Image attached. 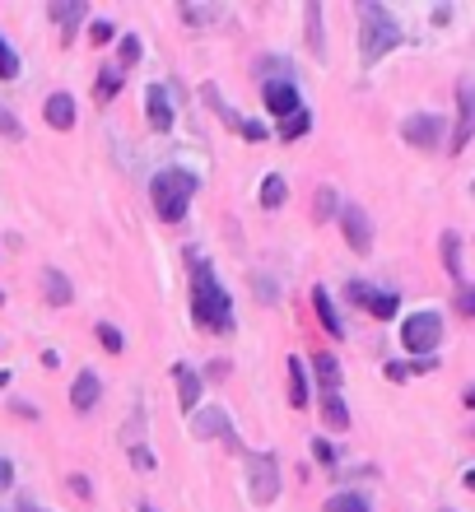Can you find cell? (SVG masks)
<instances>
[{"mask_svg":"<svg viewBox=\"0 0 475 512\" xmlns=\"http://www.w3.org/2000/svg\"><path fill=\"white\" fill-rule=\"evenodd\" d=\"M98 396H103V382H98V373H75V382H70V410H80V415H89L98 405Z\"/></svg>","mask_w":475,"mask_h":512,"instance_id":"7c38bea8","label":"cell"},{"mask_svg":"<svg viewBox=\"0 0 475 512\" xmlns=\"http://www.w3.org/2000/svg\"><path fill=\"white\" fill-rule=\"evenodd\" d=\"M191 196H196V173H187V168H163L150 182V201L159 210V219H168V224L187 219Z\"/></svg>","mask_w":475,"mask_h":512,"instance_id":"3957f363","label":"cell"},{"mask_svg":"<svg viewBox=\"0 0 475 512\" xmlns=\"http://www.w3.org/2000/svg\"><path fill=\"white\" fill-rule=\"evenodd\" d=\"M0 303H5V294H0Z\"/></svg>","mask_w":475,"mask_h":512,"instance_id":"ee69618b","label":"cell"},{"mask_svg":"<svg viewBox=\"0 0 475 512\" xmlns=\"http://www.w3.org/2000/svg\"><path fill=\"white\" fill-rule=\"evenodd\" d=\"M173 382H177V405L187 410V415H196V405H201V373L187 364L173 368Z\"/></svg>","mask_w":475,"mask_h":512,"instance_id":"4fadbf2b","label":"cell"},{"mask_svg":"<svg viewBox=\"0 0 475 512\" xmlns=\"http://www.w3.org/2000/svg\"><path fill=\"white\" fill-rule=\"evenodd\" d=\"M42 294H47V303H52V308L75 303V289H70V280L56 266H42Z\"/></svg>","mask_w":475,"mask_h":512,"instance_id":"2e32d148","label":"cell"},{"mask_svg":"<svg viewBox=\"0 0 475 512\" xmlns=\"http://www.w3.org/2000/svg\"><path fill=\"white\" fill-rule=\"evenodd\" d=\"M0 135H10V140H19V135H24V126L10 117V108H0Z\"/></svg>","mask_w":475,"mask_h":512,"instance_id":"e575fe53","label":"cell"},{"mask_svg":"<svg viewBox=\"0 0 475 512\" xmlns=\"http://www.w3.org/2000/svg\"><path fill=\"white\" fill-rule=\"evenodd\" d=\"M396 42H401L396 19L382 10L378 0H364V5H359V56H364V66H378Z\"/></svg>","mask_w":475,"mask_h":512,"instance_id":"7a4b0ae2","label":"cell"},{"mask_svg":"<svg viewBox=\"0 0 475 512\" xmlns=\"http://www.w3.org/2000/svg\"><path fill=\"white\" fill-rule=\"evenodd\" d=\"M89 42H98V47H103V42H112V24H108V19H94V24H89Z\"/></svg>","mask_w":475,"mask_h":512,"instance_id":"d6a6232c","label":"cell"},{"mask_svg":"<svg viewBox=\"0 0 475 512\" xmlns=\"http://www.w3.org/2000/svg\"><path fill=\"white\" fill-rule=\"evenodd\" d=\"M42 117H47V126H52V131H70V126H75V98H70V94H52L47 103H42Z\"/></svg>","mask_w":475,"mask_h":512,"instance_id":"9a60e30c","label":"cell"},{"mask_svg":"<svg viewBox=\"0 0 475 512\" xmlns=\"http://www.w3.org/2000/svg\"><path fill=\"white\" fill-rule=\"evenodd\" d=\"M308 126H313V117H308V112H294V117H285V126H280V135H285V140H299V135H308Z\"/></svg>","mask_w":475,"mask_h":512,"instance_id":"f546056e","label":"cell"},{"mask_svg":"<svg viewBox=\"0 0 475 512\" xmlns=\"http://www.w3.org/2000/svg\"><path fill=\"white\" fill-rule=\"evenodd\" d=\"M350 298H354V303H359V308H364V312H373V317H382V322L401 312V298H396L392 289H368V284H359V280H354V284H350Z\"/></svg>","mask_w":475,"mask_h":512,"instance_id":"52a82bcc","label":"cell"},{"mask_svg":"<svg viewBox=\"0 0 475 512\" xmlns=\"http://www.w3.org/2000/svg\"><path fill=\"white\" fill-rule=\"evenodd\" d=\"M322 419L336 433L350 429V410H345V401H340V391H326V396H322Z\"/></svg>","mask_w":475,"mask_h":512,"instance_id":"e0dca14e","label":"cell"},{"mask_svg":"<svg viewBox=\"0 0 475 512\" xmlns=\"http://www.w3.org/2000/svg\"><path fill=\"white\" fill-rule=\"evenodd\" d=\"M475 140V84H457V131H452V154H462Z\"/></svg>","mask_w":475,"mask_h":512,"instance_id":"8992f818","label":"cell"},{"mask_svg":"<svg viewBox=\"0 0 475 512\" xmlns=\"http://www.w3.org/2000/svg\"><path fill=\"white\" fill-rule=\"evenodd\" d=\"M19 75V52L10 47V38L0 33V80H14Z\"/></svg>","mask_w":475,"mask_h":512,"instance_id":"4316f807","label":"cell"},{"mask_svg":"<svg viewBox=\"0 0 475 512\" xmlns=\"http://www.w3.org/2000/svg\"><path fill=\"white\" fill-rule=\"evenodd\" d=\"M387 378H392V382H406L410 368H406V364H387Z\"/></svg>","mask_w":475,"mask_h":512,"instance_id":"ab89813d","label":"cell"},{"mask_svg":"<svg viewBox=\"0 0 475 512\" xmlns=\"http://www.w3.org/2000/svg\"><path fill=\"white\" fill-rule=\"evenodd\" d=\"M191 433H196V438H224V443H229V452H243V443H238V433L229 429V415H224V410H219V405H210V410H196V424H191Z\"/></svg>","mask_w":475,"mask_h":512,"instance_id":"ba28073f","label":"cell"},{"mask_svg":"<svg viewBox=\"0 0 475 512\" xmlns=\"http://www.w3.org/2000/svg\"><path fill=\"white\" fill-rule=\"evenodd\" d=\"M247 480H252V499H257V503H275V494H280V461H275L271 452L247 457Z\"/></svg>","mask_w":475,"mask_h":512,"instance_id":"5b68a950","label":"cell"},{"mask_svg":"<svg viewBox=\"0 0 475 512\" xmlns=\"http://www.w3.org/2000/svg\"><path fill=\"white\" fill-rule=\"evenodd\" d=\"M326 512H368V499L364 494H336V499H326Z\"/></svg>","mask_w":475,"mask_h":512,"instance_id":"83f0119b","label":"cell"},{"mask_svg":"<svg viewBox=\"0 0 475 512\" xmlns=\"http://www.w3.org/2000/svg\"><path fill=\"white\" fill-rule=\"evenodd\" d=\"M219 5H182V24H191V28H201V24H215L219 19Z\"/></svg>","mask_w":475,"mask_h":512,"instance_id":"d4e9b609","label":"cell"},{"mask_svg":"<svg viewBox=\"0 0 475 512\" xmlns=\"http://www.w3.org/2000/svg\"><path fill=\"white\" fill-rule=\"evenodd\" d=\"M313 368H317V382H322L326 391H340V364L331 359V354H317Z\"/></svg>","mask_w":475,"mask_h":512,"instance_id":"cb8c5ba5","label":"cell"},{"mask_svg":"<svg viewBox=\"0 0 475 512\" xmlns=\"http://www.w3.org/2000/svg\"><path fill=\"white\" fill-rule=\"evenodd\" d=\"M303 19H308V47H313V56L322 61V56H326V38H322V5H317V0H308V10H303Z\"/></svg>","mask_w":475,"mask_h":512,"instance_id":"d6986e66","label":"cell"},{"mask_svg":"<svg viewBox=\"0 0 475 512\" xmlns=\"http://www.w3.org/2000/svg\"><path fill=\"white\" fill-rule=\"evenodd\" d=\"M145 108H150L154 131H173V103H168V89H163V84H150V89H145Z\"/></svg>","mask_w":475,"mask_h":512,"instance_id":"5bb4252c","label":"cell"},{"mask_svg":"<svg viewBox=\"0 0 475 512\" xmlns=\"http://www.w3.org/2000/svg\"><path fill=\"white\" fill-rule=\"evenodd\" d=\"M443 266L452 280H462V238L457 233H443Z\"/></svg>","mask_w":475,"mask_h":512,"instance_id":"603a6c76","label":"cell"},{"mask_svg":"<svg viewBox=\"0 0 475 512\" xmlns=\"http://www.w3.org/2000/svg\"><path fill=\"white\" fill-rule=\"evenodd\" d=\"M10 485V466H5V461H0V489Z\"/></svg>","mask_w":475,"mask_h":512,"instance_id":"60d3db41","label":"cell"},{"mask_svg":"<svg viewBox=\"0 0 475 512\" xmlns=\"http://www.w3.org/2000/svg\"><path fill=\"white\" fill-rule=\"evenodd\" d=\"M117 56H122V70H126V66H136V61H140V38H122Z\"/></svg>","mask_w":475,"mask_h":512,"instance_id":"4dcf8cb0","label":"cell"},{"mask_svg":"<svg viewBox=\"0 0 475 512\" xmlns=\"http://www.w3.org/2000/svg\"><path fill=\"white\" fill-rule=\"evenodd\" d=\"M191 317L201 326H210V331H233V303L205 256L191 261Z\"/></svg>","mask_w":475,"mask_h":512,"instance_id":"6da1fadb","label":"cell"},{"mask_svg":"<svg viewBox=\"0 0 475 512\" xmlns=\"http://www.w3.org/2000/svg\"><path fill=\"white\" fill-rule=\"evenodd\" d=\"M94 336H98V345H103V350H108V354H122V350H126L122 331H117V326H108V322H98V331H94Z\"/></svg>","mask_w":475,"mask_h":512,"instance_id":"f1b7e54d","label":"cell"},{"mask_svg":"<svg viewBox=\"0 0 475 512\" xmlns=\"http://www.w3.org/2000/svg\"><path fill=\"white\" fill-rule=\"evenodd\" d=\"M313 308H317V317H322V326L331 331V336H345V326H340V312L331 308V294H326L322 284L313 289Z\"/></svg>","mask_w":475,"mask_h":512,"instance_id":"ac0fdd59","label":"cell"},{"mask_svg":"<svg viewBox=\"0 0 475 512\" xmlns=\"http://www.w3.org/2000/svg\"><path fill=\"white\" fill-rule=\"evenodd\" d=\"M457 312H462V317H475V284H462V289H457Z\"/></svg>","mask_w":475,"mask_h":512,"instance_id":"1f68e13d","label":"cell"},{"mask_svg":"<svg viewBox=\"0 0 475 512\" xmlns=\"http://www.w3.org/2000/svg\"><path fill=\"white\" fill-rule=\"evenodd\" d=\"M84 14H89V10H84V0H70V5H66V0H52V19H56L61 28H66V33H70L75 24H80Z\"/></svg>","mask_w":475,"mask_h":512,"instance_id":"7402d4cb","label":"cell"},{"mask_svg":"<svg viewBox=\"0 0 475 512\" xmlns=\"http://www.w3.org/2000/svg\"><path fill=\"white\" fill-rule=\"evenodd\" d=\"M131 466H136V471H154V452H145V447H131Z\"/></svg>","mask_w":475,"mask_h":512,"instance_id":"d590c367","label":"cell"},{"mask_svg":"<svg viewBox=\"0 0 475 512\" xmlns=\"http://www.w3.org/2000/svg\"><path fill=\"white\" fill-rule=\"evenodd\" d=\"M340 229H345V243H350L359 256L373 247V224H368V215L359 205H345V210H340Z\"/></svg>","mask_w":475,"mask_h":512,"instance_id":"30bf717a","label":"cell"},{"mask_svg":"<svg viewBox=\"0 0 475 512\" xmlns=\"http://www.w3.org/2000/svg\"><path fill=\"white\" fill-rule=\"evenodd\" d=\"M313 452H317V461H336V447L326 443V438H317V443H313Z\"/></svg>","mask_w":475,"mask_h":512,"instance_id":"74e56055","label":"cell"},{"mask_svg":"<svg viewBox=\"0 0 475 512\" xmlns=\"http://www.w3.org/2000/svg\"><path fill=\"white\" fill-rule=\"evenodd\" d=\"M401 135H406L415 149H434L438 140H443V122H438L434 112H415V117L401 122Z\"/></svg>","mask_w":475,"mask_h":512,"instance_id":"9c48e42d","label":"cell"},{"mask_svg":"<svg viewBox=\"0 0 475 512\" xmlns=\"http://www.w3.org/2000/svg\"><path fill=\"white\" fill-rule=\"evenodd\" d=\"M117 94H122V70H103L98 84H94V98L98 103H108V98H117Z\"/></svg>","mask_w":475,"mask_h":512,"instance_id":"484cf974","label":"cell"},{"mask_svg":"<svg viewBox=\"0 0 475 512\" xmlns=\"http://www.w3.org/2000/svg\"><path fill=\"white\" fill-rule=\"evenodd\" d=\"M140 512H154V508H140Z\"/></svg>","mask_w":475,"mask_h":512,"instance_id":"7bdbcfd3","label":"cell"},{"mask_svg":"<svg viewBox=\"0 0 475 512\" xmlns=\"http://www.w3.org/2000/svg\"><path fill=\"white\" fill-rule=\"evenodd\" d=\"M471 196H475V182H471Z\"/></svg>","mask_w":475,"mask_h":512,"instance_id":"b9f144b4","label":"cell"},{"mask_svg":"<svg viewBox=\"0 0 475 512\" xmlns=\"http://www.w3.org/2000/svg\"><path fill=\"white\" fill-rule=\"evenodd\" d=\"M289 401H294V410L308 405V373H303L299 359H289Z\"/></svg>","mask_w":475,"mask_h":512,"instance_id":"44dd1931","label":"cell"},{"mask_svg":"<svg viewBox=\"0 0 475 512\" xmlns=\"http://www.w3.org/2000/svg\"><path fill=\"white\" fill-rule=\"evenodd\" d=\"M401 340H406L410 354L429 359V354L438 350V340H443V317H438V312H410L406 326H401Z\"/></svg>","mask_w":475,"mask_h":512,"instance_id":"277c9868","label":"cell"},{"mask_svg":"<svg viewBox=\"0 0 475 512\" xmlns=\"http://www.w3.org/2000/svg\"><path fill=\"white\" fill-rule=\"evenodd\" d=\"M10 410H14L19 419H38V405H28V401H14Z\"/></svg>","mask_w":475,"mask_h":512,"instance_id":"f35d334b","label":"cell"},{"mask_svg":"<svg viewBox=\"0 0 475 512\" xmlns=\"http://www.w3.org/2000/svg\"><path fill=\"white\" fill-rule=\"evenodd\" d=\"M28 512H33V508H28Z\"/></svg>","mask_w":475,"mask_h":512,"instance_id":"f6af8a7d","label":"cell"},{"mask_svg":"<svg viewBox=\"0 0 475 512\" xmlns=\"http://www.w3.org/2000/svg\"><path fill=\"white\" fill-rule=\"evenodd\" d=\"M261 98H266V108H271L275 117H294V112H299V89H294V80H266Z\"/></svg>","mask_w":475,"mask_h":512,"instance_id":"8fae6325","label":"cell"},{"mask_svg":"<svg viewBox=\"0 0 475 512\" xmlns=\"http://www.w3.org/2000/svg\"><path fill=\"white\" fill-rule=\"evenodd\" d=\"M331 210H336V191L322 187V191H317V219H326Z\"/></svg>","mask_w":475,"mask_h":512,"instance_id":"836d02e7","label":"cell"},{"mask_svg":"<svg viewBox=\"0 0 475 512\" xmlns=\"http://www.w3.org/2000/svg\"><path fill=\"white\" fill-rule=\"evenodd\" d=\"M238 131H243L247 140H266V126L261 122H238Z\"/></svg>","mask_w":475,"mask_h":512,"instance_id":"8d00e7d4","label":"cell"},{"mask_svg":"<svg viewBox=\"0 0 475 512\" xmlns=\"http://www.w3.org/2000/svg\"><path fill=\"white\" fill-rule=\"evenodd\" d=\"M285 196H289V182L280 173H266V182H261V205L266 210H280L285 205Z\"/></svg>","mask_w":475,"mask_h":512,"instance_id":"ffe728a7","label":"cell"}]
</instances>
